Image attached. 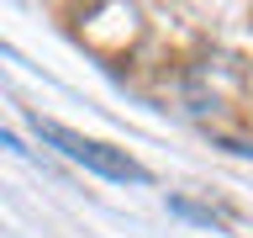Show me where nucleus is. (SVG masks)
I'll list each match as a JSON object with an SVG mask.
<instances>
[{"label": "nucleus", "instance_id": "nucleus-1", "mask_svg": "<svg viewBox=\"0 0 253 238\" xmlns=\"http://www.w3.org/2000/svg\"><path fill=\"white\" fill-rule=\"evenodd\" d=\"M27 122H32V132H37L47 148H58L63 159H74V164L106 175V180H122V185H142V180H148V170H142L126 148H111V143H100V138H84L74 127H58V122H47L42 111H32Z\"/></svg>", "mask_w": 253, "mask_h": 238}, {"label": "nucleus", "instance_id": "nucleus-2", "mask_svg": "<svg viewBox=\"0 0 253 238\" xmlns=\"http://www.w3.org/2000/svg\"><path fill=\"white\" fill-rule=\"evenodd\" d=\"M169 212H179V217H190V222H206V228H227L211 206H195V201H185V196H169Z\"/></svg>", "mask_w": 253, "mask_h": 238}, {"label": "nucleus", "instance_id": "nucleus-3", "mask_svg": "<svg viewBox=\"0 0 253 238\" xmlns=\"http://www.w3.org/2000/svg\"><path fill=\"white\" fill-rule=\"evenodd\" d=\"M0 148H11V154H27V148H21V138H11V132H0ZM32 159V154H27Z\"/></svg>", "mask_w": 253, "mask_h": 238}]
</instances>
